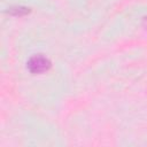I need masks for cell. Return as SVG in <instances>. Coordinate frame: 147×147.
I'll use <instances>...</instances> for the list:
<instances>
[{"mask_svg":"<svg viewBox=\"0 0 147 147\" xmlns=\"http://www.w3.org/2000/svg\"><path fill=\"white\" fill-rule=\"evenodd\" d=\"M51 65H52L51 61L46 56L40 54L31 56L26 63V68L31 74H42L49 70Z\"/></svg>","mask_w":147,"mask_h":147,"instance_id":"cell-1","label":"cell"},{"mask_svg":"<svg viewBox=\"0 0 147 147\" xmlns=\"http://www.w3.org/2000/svg\"><path fill=\"white\" fill-rule=\"evenodd\" d=\"M7 13L10 14V15H14V16H22V15L29 14L30 13V8L22 7V6H14V7L8 8Z\"/></svg>","mask_w":147,"mask_h":147,"instance_id":"cell-2","label":"cell"},{"mask_svg":"<svg viewBox=\"0 0 147 147\" xmlns=\"http://www.w3.org/2000/svg\"><path fill=\"white\" fill-rule=\"evenodd\" d=\"M144 25L147 28V16H146V17H145V20H144Z\"/></svg>","mask_w":147,"mask_h":147,"instance_id":"cell-3","label":"cell"}]
</instances>
